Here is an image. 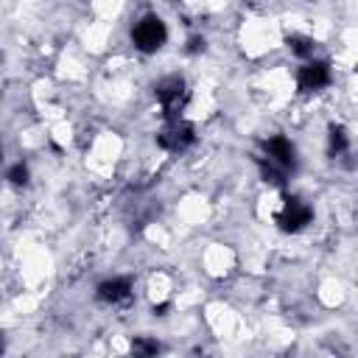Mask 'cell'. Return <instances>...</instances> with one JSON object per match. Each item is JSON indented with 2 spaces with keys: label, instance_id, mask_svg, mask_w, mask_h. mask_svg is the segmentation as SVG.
<instances>
[{
  "label": "cell",
  "instance_id": "1",
  "mask_svg": "<svg viewBox=\"0 0 358 358\" xmlns=\"http://www.w3.org/2000/svg\"><path fill=\"white\" fill-rule=\"evenodd\" d=\"M260 165H263V176L282 185L288 171H294L296 165V151H294V143L282 134H274L263 143V157H260Z\"/></svg>",
  "mask_w": 358,
  "mask_h": 358
},
{
  "label": "cell",
  "instance_id": "2",
  "mask_svg": "<svg viewBox=\"0 0 358 358\" xmlns=\"http://www.w3.org/2000/svg\"><path fill=\"white\" fill-rule=\"evenodd\" d=\"M165 39H168V28H165L162 17H157V14H145L131 25V45L143 53L159 50L165 45Z\"/></svg>",
  "mask_w": 358,
  "mask_h": 358
},
{
  "label": "cell",
  "instance_id": "3",
  "mask_svg": "<svg viewBox=\"0 0 358 358\" xmlns=\"http://www.w3.org/2000/svg\"><path fill=\"white\" fill-rule=\"evenodd\" d=\"M157 103L162 106V112L168 115V117H179V112L185 109V103H187V84H185V78H179V76H165L159 84H157Z\"/></svg>",
  "mask_w": 358,
  "mask_h": 358
},
{
  "label": "cell",
  "instance_id": "4",
  "mask_svg": "<svg viewBox=\"0 0 358 358\" xmlns=\"http://www.w3.org/2000/svg\"><path fill=\"white\" fill-rule=\"evenodd\" d=\"M193 140H196L193 126H190V123H185L182 117H168V123H165V126H162V131L157 134V143H159L165 151H173V154L185 151Z\"/></svg>",
  "mask_w": 358,
  "mask_h": 358
},
{
  "label": "cell",
  "instance_id": "5",
  "mask_svg": "<svg viewBox=\"0 0 358 358\" xmlns=\"http://www.w3.org/2000/svg\"><path fill=\"white\" fill-rule=\"evenodd\" d=\"M310 218H313V210H310L302 199H296V196H288V199L282 201L280 213H277V224H280V229H285V232H299L302 227L310 224Z\"/></svg>",
  "mask_w": 358,
  "mask_h": 358
},
{
  "label": "cell",
  "instance_id": "6",
  "mask_svg": "<svg viewBox=\"0 0 358 358\" xmlns=\"http://www.w3.org/2000/svg\"><path fill=\"white\" fill-rule=\"evenodd\" d=\"M296 84H299V90H305V92H316V90H322V87L330 84V67H327L324 62L310 59V62H305V67L299 70Z\"/></svg>",
  "mask_w": 358,
  "mask_h": 358
},
{
  "label": "cell",
  "instance_id": "7",
  "mask_svg": "<svg viewBox=\"0 0 358 358\" xmlns=\"http://www.w3.org/2000/svg\"><path fill=\"white\" fill-rule=\"evenodd\" d=\"M98 299L106 305H129L131 302V282L126 277H112L98 285Z\"/></svg>",
  "mask_w": 358,
  "mask_h": 358
},
{
  "label": "cell",
  "instance_id": "8",
  "mask_svg": "<svg viewBox=\"0 0 358 358\" xmlns=\"http://www.w3.org/2000/svg\"><path fill=\"white\" fill-rule=\"evenodd\" d=\"M288 48H291L296 56H302V59H310V56H313V48H316V42H313V39H308V36H291V39H288Z\"/></svg>",
  "mask_w": 358,
  "mask_h": 358
},
{
  "label": "cell",
  "instance_id": "9",
  "mask_svg": "<svg viewBox=\"0 0 358 358\" xmlns=\"http://www.w3.org/2000/svg\"><path fill=\"white\" fill-rule=\"evenodd\" d=\"M344 148H347V131L338 126V129H333V131H330V151L341 154Z\"/></svg>",
  "mask_w": 358,
  "mask_h": 358
},
{
  "label": "cell",
  "instance_id": "10",
  "mask_svg": "<svg viewBox=\"0 0 358 358\" xmlns=\"http://www.w3.org/2000/svg\"><path fill=\"white\" fill-rule=\"evenodd\" d=\"M6 176H8V182H11V185H25V182H28V165L17 162Z\"/></svg>",
  "mask_w": 358,
  "mask_h": 358
},
{
  "label": "cell",
  "instance_id": "11",
  "mask_svg": "<svg viewBox=\"0 0 358 358\" xmlns=\"http://www.w3.org/2000/svg\"><path fill=\"white\" fill-rule=\"evenodd\" d=\"M134 350H137V352H157L159 347H157L154 341H134Z\"/></svg>",
  "mask_w": 358,
  "mask_h": 358
},
{
  "label": "cell",
  "instance_id": "12",
  "mask_svg": "<svg viewBox=\"0 0 358 358\" xmlns=\"http://www.w3.org/2000/svg\"><path fill=\"white\" fill-rule=\"evenodd\" d=\"M171 3H176V0H171Z\"/></svg>",
  "mask_w": 358,
  "mask_h": 358
},
{
  "label": "cell",
  "instance_id": "13",
  "mask_svg": "<svg viewBox=\"0 0 358 358\" xmlns=\"http://www.w3.org/2000/svg\"><path fill=\"white\" fill-rule=\"evenodd\" d=\"M0 350H3V344H0Z\"/></svg>",
  "mask_w": 358,
  "mask_h": 358
}]
</instances>
